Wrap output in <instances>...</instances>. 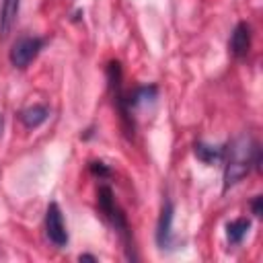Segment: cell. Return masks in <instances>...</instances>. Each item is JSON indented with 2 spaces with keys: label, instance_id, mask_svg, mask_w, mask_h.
<instances>
[{
  "label": "cell",
  "instance_id": "6da1fadb",
  "mask_svg": "<svg viewBox=\"0 0 263 263\" xmlns=\"http://www.w3.org/2000/svg\"><path fill=\"white\" fill-rule=\"evenodd\" d=\"M224 189L240 183L251 168H261V148L249 138L238 136L228 146H224Z\"/></svg>",
  "mask_w": 263,
  "mask_h": 263
},
{
  "label": "cell",
  "instance_id": "7a4b0ae2",
  "mask_svg": "<svg viewBox=\"0 0 263 263\" xmlns=\"http://www.w3.org/2000/svg\"><path fill=\"white\" fill-rule=\"evenodd\" d=\"M97 205H99V212L103 214V218L111 224V228L121 236L123 245H125V251H127V257L129 259H136V255L132 253L134 247H132V230H129V224L125 220V214L123 210L117 205L115 197H113V191L109 185H101L99 191H97Z\"/></svg>",
  "mask_w": 263,
  "mask_h": 263
},
{
  "label": "cell",
  "instance_id": "3957f363",
  "mask_svg": "<svg viewBox=\"0 0 263 263\" xmlns=\"http://www.w3.org/2000/svg\"><path fill=\"white\" fill-rule=\"evenodd\" d=\"M107 80H109V88H111V95H113V105L119 111L125 134L132 136L134 134V119H132V109H129V103H127V92H123V86H121V66H119V62H109Z\"/></svg>",
  "mask_w": 263,
  "mask_h": 263
},
{
  "label": "cell",
  "instance_id": "277c9868",
  "mask_svg": "<svg viewBox=\"0 0 263 263\" xmlns=\"http://www.w3.org/2000/svg\"><path fill=\"white\" fill-rule=\"evenodd\" d=\"M43 47V39L41 37H31V35H25V37H18L14 43H12V49L8 53L10 58V64L18 70L27 68L35 58L37 53L41 51Z\"/></svg>",
  "mask_w": 263,
  "mask_h": 263
},
{
  "label": "cell",
  "instance_id": "5b68a950",
  "mask_svg": "<svg viewBox=\"0 0 263 263\" xmlns=\"http://www.w3.org/2000/svg\"><path fill=\"white\" fill-rule=\"evenodd\" d=\"M45 234L55 247H66L68 245V230L66 222L62 216V210L55 201H51L45 210Z\"/></svg>",
  "mask_w": 263,
  "mask_h": 263
},
{
  "label": "cell",
  "instance_id": "8992f818",
  "mask_svg": "<svg viewBox=\"0 0 263 263\" xmlns=\"http://www.w3.org/2000/svg\"><path fill=\"white\" fill-rule=\"evenodd\" d=\"M173 203L171 199H166L162 203L160 216H158V224H156V245L160 249H168L173 242Z\"/></svg>",
  "mask_w": 263,
  "mask_h": 263
},
{
  "label": "cell",
  "instance_id": "52a82bcc",
  "mask_svg": "<svg viewBox=\"0 0 263 263\" xmlns=\"http://www.w3.org/2000/svg\"><path fill=\"white\" fill-rule=\"evenodd\" d=\"M228 47H230V53H232L234 58H238V60L247 58V53H249V49H251V27H249V23L240 21V23L234 27V31H232V35H230Z\"/></svg>",
  "mask_w": 263,
  "mask_h": 263
},
{
  "label": "cell",
  "instance_id": "ba28073f",
  "mask_svg": "<svg viewBox=\"0 0 263 263\" xmlns=\"http://www.w3.org/2000/svg\"><path fill=\"white\" fill-rule=\"evenodd\" d=\"M18 8H21V0H2L0 4V37L2 39L10 35L18 16Z\"/></svg>",
  "mask_w": 263,
  "mask_h": 263
},
{
  "label": "cell",
  "instance_id": "9c48e42d",
  "mask_svg": "<svg viewBox=\"0 0 263 263\" xmlns=\"http://www.w3.org/2000/svg\"><path fill=\"white\" fill-rule=\"evenodd\" d=\"M47 117H49V107L47 105H31V107H27L18 113V119L27 129L39 127Z\"/></svg>",
  "mask_w": 263,
  "mask_h": 263
},
{
  "label": "cell",
  "instance_id": "30bf717a",
  "mask_svg": "<svg viewBox=\"0 0 263 263\" xmlns=\"http://www.w3.org/2000/svg\"><path fill=\"white\" fill-rule=\"evenodd\" d=\"M249 228H251V220H249V218H236V220L228 222V224H226V236H228V242H230V245H238V242H242V238L247 236Z\"/></svg>",
  "mask_w": 263,
  "mask_h": 263
},
{
  "label": "cell",
  "instance_id": "8fae6325",
  "mask_svg": "<svg viewBox=\"0 0 263 263\" xmlns=\"http://www.w3.org/2000/svg\"><path fill=\"white\" fill-rule=\"evenodd\" d=\"M195 156L201 162H218L224 156V146H214V144H205V142H197L195 144Z\"/></svg>",
  "mask_w": 263,
  "mask_h": 263
},
{
  "label": "cell",
  "instance_id": "7c38bea8",
  "mask_svg": "<svg viewBox=\"0 0 263 263\" xmlns=\"http://www.w3.org/2000/svg\"><path fill=\"white\" fill-rule=\"evenodd\" d=\"M156 92L158 88L154 84H146V86H140L136 88L132 95H127V103H129V109L138 107V105H144V103H150L156 99Z\"/></svg>",
  "mask_w": 263,
  "mask_h": 263
},
{
  "label": "cell",
  "instance_id": "4fadbf2b",
  "mask_svg": "<svg viewBox=\"0 0 263 263\" xmlns=\"http://www.w3.org/2000/svg\"><path fill=\"white\" fill-rule=\"evenodd\" d=\"M90 171H92L95 175H99V177H109V175H111V171H109L103 162H90Z\"/></svg>",
  "mask_w": 263,
  "mask_h": 263
},
{
  "label": "cell",
  "instance_id": "5bb4252c",
  "mask_svg": "<svg viewBox=\"0 0 263 263\" xmlns=\"http://www.w3.org/2000/svg\"><path fill=\"white\" fill-rule=\"evenodd\" d=\"M261 201H263V197H261V195H255V197H253V201H251V210H253V214H255V216H261Z\"/></svg>",
  "mask_w": 263,
  "mask_h": 263
},
{
  "label": "cell",
  "instance_id": "9a60e30c",
  "mask_svg": "<svg viewBox=\"0 0 263 263\" xmlns=\"http://www.w3.org/2000/svg\"><path fill=\"white\" fill-rule=\"evenodd\" d=\"M78 259L80 261H97V257H92V255H80Z\"/></svg>",
  "mask_w": 263,
  "mask_h": 263
}]
</instances>
